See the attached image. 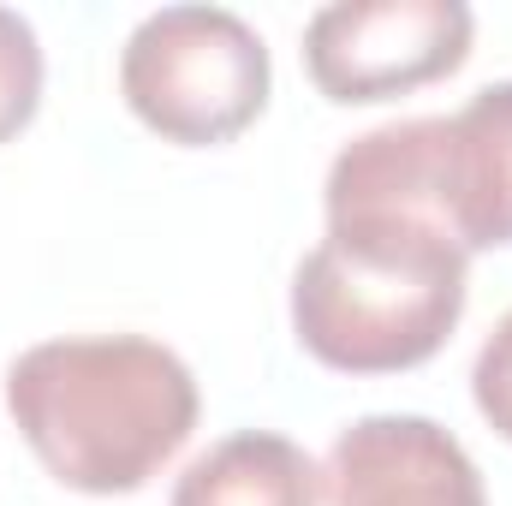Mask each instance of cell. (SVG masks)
Masks as SVG:
<instances>
[{"instance_id": "cell-1", "label": "cell", "mask_w": 512, "mask_h": 506, "mask_svg": "<svg viewBox=\"0 0 512 506\" xmlns=\"http://www.w3.org/2000/svg\"><path fill=\"white\" fill-rule=\"evenodd\" d=\"M6 411L72 495H137L197 429V376L149 334H66L12 358Z\"/></svg>"}, {"instance_id": "cell-2", "label": "cell", "mask_w": 512, "mask_h": 506, "mask_svg": "<svg viewBox=\"0 0 512 506\" xmlns=\"http://www.w3.org/2000/svg\"><path fill=\"white\" fill-rule=\"evenodd\" d=\"M471 298V256L405 209H340L292 274V334L340 376L429 364Z\"/></svg>"}, {"instance_id": "cell-3", "label": "cell", "mask_w": 512, "mask_h": 506, "mask_svg": "<svg viewBox=\"0 0 512 506\" xmlns=\"http://www.w3.org/2000/svg\"><path fill=\"white\" fill-rule=\"evenodd\" d=\"M268 42L227 6H161L120 48L126 108L179 149H215L251 131L268 108Z\"/></svg>"}, {"instance_id": "cell-4", "label": "cell", "mask_w": 512, "mask_h": 506, "mask_svg": "<svg viewBox=\"0 0 512 506\" xmlns=\"http://www.w3.org/2000/svg\"><path fill=\"white\" fill-rule=\"evenodd\" d=\"M471 36L465 0H334L304 24V72L340 108L387 102L453 78L471 60Z\"/></svg>"}, {"instance_id": "cell-5", "label": "cell", "mask_w": 512, "mask_h": 506, "mask_svg": "<svg viewBox=\"0 0 512 506\" xmlns=\"http://www.w3.org/2000/svg\"><path fill=\"white\" fill-rule=\"evenodd\" d=\"M322 489L334 506H489L465 441L417 411H376L340 429Z\"/></svg>"}, {"instance_id": "cell-6", "label": "cell", "mask_w": 512, "mask_h": 506, "mask_svg": "<svg viewBox=\"0 0 512 506\" xmlns=\"http://www.w3.org/2000/svg\"><path fill=\"white\" fill-rule=\"evenodd\" d=\"M435 197L465 256L512 245V78L483 84L459 114H441Z\"/></svg>"}, {"instance_id": "cell-7", "label": "cell", "mask_w": 512, "mask_h": 506, "mask_svg": "<svg viewBox=\"0 0 512 506\" xmlns=\"http://www.w3.org/2000/svg\"><path fill=\"white\" fill-rule=\"evenodd\" d=\"M167 506H322V465L274 429H239L197 453Z\"/></svg>"}, {"instance_id": "cell-8", "label": "cell", "mask_w": 512, "mask_h": 506, "mask_svg": "<svg viewBox=\"0 0 512 506\" xmlns=\"http://www.w3.org/2000/svg\"><path fill=\"white\" fill-rule=\"evenodd\" d=\"M42 78H48V66H42V42H36L30 18L0 6V143H12L36 120Z\"/></svg>"}, {"instance_id": "cell-9", "label": "cell", "mask_w": 512, "mask_h": 506, "mask_svg": "<svg viewBox=\"0 0 512 506\" xmlns=\"http://www.w3.org/2000/svg\"><path fill=\"white\" fill-rule=\"evenodd\" d=\"M471 399H477L483 423L501 441H512V310L489 328V340H483V352L471 364Z\"/></svg>"}]
</instances>
